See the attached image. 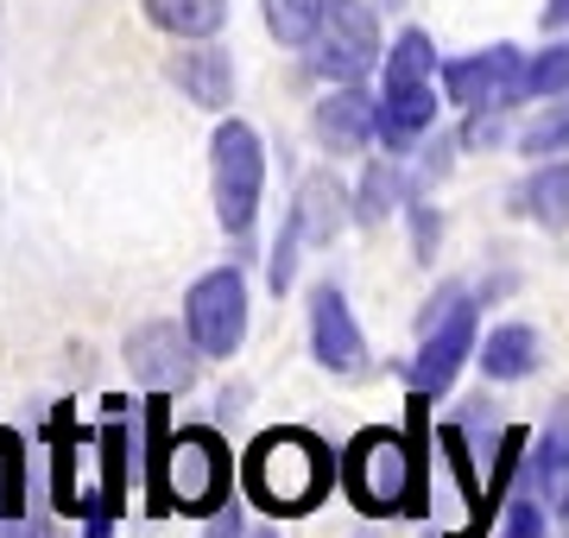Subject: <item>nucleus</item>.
<instances>
[{
    "mask_svg": "<svg viewBox=\"0 0 569 538\" xmlns=\"http://www.w3.org/2000/svg\"><path fill=\"white\" fill-rule=\"evenodd\" d=\"M329 481H336V462L310 431L279 425V431L253 437V450H247V495H253V507L279 519L310 514L329 495Z\"/></svg>",
    "mask_w": 569,
    "mask_h": 538,
    "instance_id": "1",
    "label": "nucleus"
},
{
    "mask_svg": "<svg viewBox=\"0 0 569 538\" xmlns=\"http://www.w3.org/2000/svg\"><path fill=\"white\" fill-rule=\"evenodd\" d=\"M228 488H234V462L222 437L203 425L171 431L159 476H152V514H222Z\"/></svg>",
    "mask_w": 569,
    "mask_h": 538,
    "instance_id": "2",
    "label": "nucleus"
},
{
    "mask_svg": "<svg viewBox=\"0 0 569 538\" xmlns=\"http://www.w3.org/2000/svg\"><path fill=\"white\" fill-rule=\"evenodd\" d=\"M209 190H216V216L228 235H253L260 216V190H266V146L247 121H222L209 140Z\"/></svg>",
    "mask_w": 569,
    "mask_h": 538,
    "instance_id": "3",
    "label": "nucleus"
},
{
    "mask_svg": "<svg viewBox=\"0 0 569 538\" xmlns=\"http://www.w3.org/2000/svg\"><path fill=\"white\" fill-rule=\"evenodd\" d=\"M342 481L361 514H411V500H418V456L406 450V437L361 431L348 444Z\"/></svg>",
    "mask_w": 569,
    "mask_h": 538,
    "instance_id": "4",
    "label": "nucleus"
},
{
    "mask_svg": "<svg viewBox=\"0 0 569 538\" xmlns=\"http://www.w3.org/2000/svg\"><path fill=\"white\" fill-rule=\"evenodd\" d=\"M310 70L323 83H361L367 70L380 63V20L367 0H323V20L305 44Z\"/></svg>",
    "mask_w": 569,
    "mask_h": 538,
    "instance_id": "5",
    "label": "nucleus"
},
{
    "mask_svg": "<svg viewBox=\"0 0 569 538\" xmlns=\"http://www.w3.org/2000/svg\"><path fill=\"white\" fill-rule=\"evenodd\" d=\"M183 330L203 355H234L247 336V279L234 267L203 272L183 298Z\"/></svg>",
    "mask_w": 569,
    "mask_h": 538,
    "instance_id": "6",
    "label": "nucleus"
},
{
    "mask_svg": "<svg viewBox=\"0 0 569 538\" xmlns=\"http://www.w3.org/2000/svg\"><path fill=\"white\" fill-rule=\"evenodd\" d=\"M443 89L449 102L481 114V108H507L526 96V58L512 44H493V51H475V58H456L443 63Z\"/></svg>",
    "mask_w": 569,
    "mask_h": 538,
    "instance_id": "7",
    "label": "nucleus"
},
{
    "mask_svg": "<svg viewBox=\"0 0 569 538\" xmlns=\"http://www.w3.org/2000/svg\"><path fill=\"white\" fill-rule=\"evenodd\" d=\"M443 311L430 317V336L425 349H418V361H411V387L418 393H443L449 380L462 373L468 349H475V305H468L462 291H449V298H437Z\"/></svg>",
    "mask_w": 569,
    "mask_h": 538,
    "instance_id": "8",
    "label": "nucleus"
},
{
    "mask_svg": "<svg viewBox=\"0 0 569 538\" xmlns=\"http://www.w3.org/2000/svg\"><path fill=\"white\" fill-rule=\"evenodd\" d=\"M190 349L197 342L178 323H140V330L127 336V368L140 373V387H152V393H178V387H190V373H197Z\"/></svg>",
    "mask_w": 569,
    "mask_h": 538,
    "instance_id": "9",
    "label": "nucleus"
},
{
    "mask_svg": "<svg viewBox=\"0 0 569 538\" xmlns=\"http://www.w3.org/2000/svg\"><path fill=\"white\" fill-rule=\"evenodd\" d=\"M310 349H317V361L329 373H361V361H367V336L336 286L310 291Z\"/></svg>",
    "mask_w": 569,
    "mask_h": 538,
    "instance_id": "10",
    "label": "nucleus"
},
{
    "mask_svg": "<svg viewBox=\"0 0 569 538\" xmlns=\"http://www.w3.org/2000/svg\"><path fill=\"white\" fill-rule=\"evenodd\" d=\"M430 121H437V83H380L373 140H387L392 152H406Z\"/></svg>",
    "mask_w": 569,
    "mask_h": 538,
    "instance_id": "11",
    "label": "nucleus"
},
{
    "mask_svg": "<svg viewBox=\"0 0 569 538\" xmlns=\"http://www.w3.org/2000/svg\"><path fill=\"white\" fill-rule=\"evenodd\" d=\"M171 83H178L197 108H228L234 102V58H228L222 44L190 39V51L171 58Z\"/></svg>",
    "mask_w": 569,
    "mask_h": 538,
    "instance_id": "12",
    "label": "nucleus"
},
{
    "mask_svg": "<svg viewBox=\"0 0 569 538\" xmlns=\"http://www.w3.org/2000/svg\"><path fill=\"white\" fill-rule=\"evenodd\" d=\"M373 96H367L361 83H336L317 102V140L329 146V152H361L367 140H373Z\"/></svg>",
    "mask_w": 569,
    "mask_h": 538,
    "instance_id": "13",
    "label": "nucleus"
},
{
    "mask_svg": "<svg viewBox=\"0 0 569 538\" xmlns=\"http://www.w3.org/2000/svg\"><path fill=\"white\" fill-rule=\"evenodd\" d=\"M342 185L336 178H305V190H298V203H291V228H298V241H329L336 228H342Z\"/></svg>",
    "mask_w": 569,
    "mask_h": 538,
    "instance_id": "14",
    "label": "nucleus"
},
{
    "mask_svg": "<svg viewBox=\"0 0 569 538\" xmlns=\"http://www.w3.org/2000/svg\"><path fill=\"white\" fill-rule=\"evenodd\" d=\"M146 20L171 39H216L228 20V0H146Z\"/></svg>",
    "mask_w": 569,
    "mask_h": 538,
    "instance_id": "15",
    "label": "nucleus"
},
{
    "mask_svg": "<svg viewBox=\"0 0 569 538\" xmlns=\"http://www.w3.org/2000/svg\"><path fill=\"white\" fill-rule=\"evenodd\" d=\"M519 209H526L538 228H569V166L563 159L538 166L526 185H519Z\"/></svg>",
    "mask_w": 569,
    "mask_h": 538,
    "instance_id": "16",
    "label": "nucleus"
},
{
    "mask_svg": "<svg viewBox=\"0 0 569 538\" xmlns=\"http://www.w3.org/2000/svg\"><path fill=\"white\" fill-rule=\"evenodd\" d=\"M26 444L0 431V538H26Z\"/></svg>",
    "mask_w": 569,
    "mask_h": 538,
    "instance_id": "17",
    "label": "nucleus"
},
{
    "mask_svg": "<svg viewBox=\"0 0 569 538\" xmlns=\"http://www.w3.org/2000/svg\"><path fill=\"white\" fill-rule=\"evenodd\" d=\"M531 476L545 488V500H569V406H557V418L545 425L538 450H531Z\"/></svg>",
    "mask_w": 569,
    "mask_h": 538,
    "instance_id": "18",
    "label": "nucleus"
},
{
    "mask_svg": "<svg viewBox=\"0 0 569 538\" xmlns=\"http://www.w3.org/2000/svg\"><path fill=\"white\" fill-rule=\"evenodd\" d=\"M481 368H488V380H526V373L538 368V336H531L526 323L493 330L488 342H481Z\"/></svg>",
    "mask_w": 569,
    "mask_h": 538,
    "instance_id": "19",
    "label": "nucleus"
},
{
    "mask_svg": "<svg viewBox=\"0 0 569 538\" xmlns=\"http://www.w3.org/2000/svg\"><path fill=\"white\" fill-rule=\"evenodd\" d=\"M260 13L279 44H310V32L323 20V0H260Z\"/></svg>",
    "mask_w": 569,
    "mask_h": 538,
    "instance_id": "20",
    "label": "nucleus"
},
{
    "mask_svg": "<svg viewBox=\"0 0 569 538\" xmlns=\"http://www.w3.org/2000/svg\"><path fill=\"white\" fill-rule=\"evenodd\" d=\"M430 77H437V51H430V39L411 26V32L392 39V58H387V77H380V83H430Z\"/></svg>",
    "mask_w": 569,
    "mask_h": 538,
    "instance_id": "21",
    "label": "nucleus"
},
{
    "mask_svg": "<svg viewBox=\"0 0 569 538\" xmlns=\"http://www.w3.org/2000/svg\"><path fill=\"white\" fill-rule=\"evenodd\" d=\"M399 197H406V178H399V166H367V178H361V222H387L392 209H399Z\"/></svg>",
    "mask_w": 569,
    "mask_h": 538,
    "instance_id": "22",
    "label": "nucleus"
},
{
    "mask_svg": "<svg viewBox=\"0 0 569 538\" xmlns=\"http://www.w3.org/2000/svg\"><path fill=\"white\" fill-rule=\"evenodd\" d=\"M569 89V44H545L526 63V96H563Z\"/></svg>",
    "mask_w": 569,
    "mask_h": 538,
    "instance_id": "23",
    "label": "nucleus"
},
{
    "mask_svg": "<svg viewBox=\"0 0 569 538\" xmlns=\"http://www.w3.org/2000/svg\"><path fill=\"white\" fill-rule=\"evenodd\" d=\"M563 140H569V102H563V108H550L545 121H531V127H526V140H519V146L545 159V152H557Z\"/></svg>",
    "mask_w": 569,
    "mask_h": 538,
    "instance_id": "24",
    "label": "nucleus"
},
{
    "mask_svg": "<svg viewBox=\"0 0 569 538\" xmlns=\"http://www.w3.org/2000/svg\"><path fill=\"white\" fill-rule=\"evenodd\" d=\"M500 538H550L545 507H538V500H507V526H500Z\"/></svg>",
    "mask_w": 569,
    "mask_h": 538,
    "instance_id": "25",
    "label": "nucleus"
},
{
    "mask_svg": "<svg viewBox=\"0 0 569 538\" xmlns=\"http://www.w3.org/2000/svg\"><path fill=\"white\" fill-rule=\"evenodd\" d=\"M298 248H305V241H298V228L284 222V235H279V253H272V286H291V267H298Z\"/></svg>",
    "mask_w": 569,
    "mask_h": 538,
    "instance_id": "26",
    "label": "nucleus"
},
{
    "mask_svg": "<svg viewBox=\"0 0 569 538\" xmlns=\"http://www.w3.org/2000/svg\"><path fill=\"white\" fill-rule=\"evenodd\" d=\"M526 450V431H507V444H500V462H493V495L507 488V476H512V456Z\"/></svg>",
    "mask_w": 569,
    "mask_h": 538,
    "instance_id": "27",
    "label": "nucleus"
},
{
    "mask_svg": "<svg viewBox=\"0 0 569 538\" xmlns=\"http://www.w3.org/2000/svg\"><path fill=\"white\" fill-rule=\"evenodd\" d=\"M209 538H241V507H222L209 519Z\"/></svg>",
    "mask_w": 569,
    "mask_h": 538,
    "instance_id": "28",
    "label": "nucleus"
},
{
    "mask_svg": "<svg viewBox=\"0 0 569 538\" xmlns=\"http://www.w3.org/2000/svg\"><path fill=\"white\" fill-rule=\"evenodd\" d=\"M545 26H569V0H545Z\"/></svg>",
    "mask_w": 569,
    "mask_h": 538,
    "instance_id": "29",
    "label": "nucleus"
},
{
    "mask_svg": "<svg viewBox=\"0 0 569 538\" xmlns=\"http://www.w3.org/2000/svg\"><path fill=\"white\" fill-rule=\"evenodd\" d=\"M557 514H563V538H569V500H557Z\"/></svg>",
    "mask_w": 569,
    "mask_h": 538,
    "instance_id": "30",
    "label": "nucleus"
},
{
    "mask_svg": "<svg viewBox=\"0 0 569 538\" xmlns=\"http://www.w3.org/2000/svg\"><path fill=\"white\" fill-rule=\"evenodd\" d=\"M39 538H63V532H51V526H44V532H39Z\"/></svg>",
    "mask_w": 569,
    "mask_h": 538,
    "instance_id": "31",
    "label": "nucleus"
},
{
    "mask_svg": "<svg viewBox=\"0 0 569 538\" xmlns=\"http://www.w3.org/2000/svg\"><path fill=\"white\" fill-rule=\"evenodd\" d=\"M253 538H272V532H253Z\"/></svg>",
    "mask_w": 569,
    "mask_h": 538,
    "instance_id": "32",
    "label": "nucleus"
}]
</instances>
